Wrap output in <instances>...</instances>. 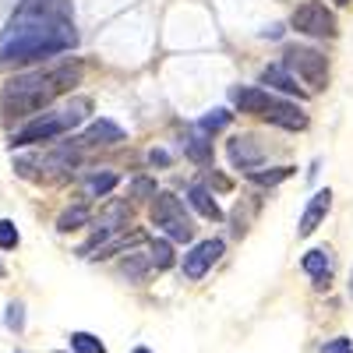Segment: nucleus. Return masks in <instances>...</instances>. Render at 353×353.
<instances>
[{"label":"nucleus","mask_w":353,"mask_h":353,"mask_svg":"<svg viewBox=\"0 0 353 353\" xmlns=\"http://www.w3.org/2000/svg\"><path fill=\"white\" fill-rule=\"evenodd\" d=\"M261 117L276 128H286V131H304L307 128V113L301 106H293V103H283V99H269V106H265Z\"/></svg>","instance_id":"0eeeda50"},{"label":"nucleus","mask_w":353,"mask_h":353,"mask_svg":"<svg viewBox=\"0 0 353 353\" xmlns=\"http://www.w3.org/2000/svg\"><path fill=\"white\" fill-rule=\"evenodd\" d=\"M81 81V64L78 61H64L57 68L46 71H28V74H14L4 92H0V110L8 117H36L46 106H53V99L61 92H71V88Z\"/></svg>","instance_id":"f257e3e1"},{"label":"nucleus","mask_w":353,"mask_h":353,"mask_svg":"<svg viewBox=\"0 0 353 353\" xmlns=\"http://www.w3.org/2000/svg\"><path fill=\"white\" fill-rule=\"evenodd\" d=\"M226 152H230V163L237 166V170H244V173L261 166V149H258V141H254L251 134H237V138H230Z\"/></svg>","instance_id":"9d476101"},{"label":"nucleus","mask_w":353,"mask_h":353,"mask_svg":"<svg viewBox=\"0 0 353 353\" xmlns=\"http://www.w3.org/2000/svg\"><path fill=\"white\" fill-rule=\"evenodd\" d=\"M92 113V99H85V96H74L68 106L61 110H43L36 113L28 124H21L14 134H11V149H25V145H39V141H53V138H61V134H71L78 124H85V117Z\"/></svg>","instance_id":"f03ea898"},{"label":"nucleus","mask_w":353,"mask_h":353,"mask_svg":"<svg viewBox=\"0 0 353 353\" xmlns=\"http://www.w3.org/2000/svg\"><path fill=\"white\" fill-rule=\"evenodd\" d=\"M18 241H21L18 226H14L11 219H0V251H14V248H18Z\"/></svg>","instance_id":"b1692460"},{"label":"nucleus","mask_w":353,"mask_h":353,"mask_svg":"<svg viewBox=\"0 0 353 353\" xmlns=\"http://www.w3.org/2000/svg\"><path fill=\"white\" fill-rule=\"evenodd\" d=\"M230 117H233V113H226V110H212V113H205L201 121H198V131L216 134V131H223V128L230 124Z\"/></svg>","instance_id":"5701e85b"},{"label":"nucleus","mask_w":353,"mask_h":353,"mask_svg":"<svg viewBox=\"0 0 353 353\" xmlns=\"http://www.w3.org/2000/svg\"><path fill=\"white\" fill-rule=\"evenodd\" d=\"M321 353H353V339L350 336H336L329 343H321Z\"/></svg>","instance_id":"393cba45"},{"label":"nucleus","mask_w":353,"mask_h":353,"mask_svg":"<svg viewBox=\"0 0 353 353\" xmlns=\"http://www.w3.org/2000/svg\"><path fill=\"white\" fill-rule=\"evenodd\" d=\"M0 279H4V265H0Z\"/></svg>","instance_id":"2f4dec72"},{"label":"nucleus","mask_w":353,"mask_h":353,"mask_svg":"<svg viewBox=\"0 0 353 353\" xmlns=\"http://www.w3.org/2000/svg\"><path fill=\"white\" fill-rule=\"evenodd\" d=\"M4 325H8V332H14V336L25 332V304H21V301H11V304L4 307Z\"/></svg>","instance_id":"4be33fe9"},{"label":"nucleus","mask_w":353,"mask_h":353,"mask_svg":"<svg viewBox=\"0 0 353 353\" xmlns=\"http://www.w3.org/2000/svg\"><path fill=\"white\" fill-rule=\"evenodd\" d=\"M131 198H138V201L156 198V184H152V181H145V176H138V181L131 184Z\"/></svg>","instance_id":"a878e982"},{"label":"nucleus","mask_w":353,"mask_h":353,"mask_svg":"<svg viewBox=\"0 0 353 353\" xmlns=\"http://www.w3.org/2000/svg\"><path fill=\"white\" fill-rule=\"evenodd\" d=\"M188 201H191V209L205 219H212V223H223V209H219V201L209 188H201V184H191L188 188Z\"/></svg>","instance_id":"4468645a"},{"label":"nucleus","mask_w":353,"mask_h":353,"mask_svg":"<svg viewBox=\"0 0 353 353\" xmlns=\"http://www.w3.org/2000/svg\"><path fill=\"white\" fill-rule=\"evenodd\" d=\"M131 353H152V350H149V346H134Z\"/></svg>","instance_id":"c85d7f7f"},{"label":"nucleus","mask_w":353,"mask_h":353,"mask_svg":"<svg viewBox=\"0 0 353 353\" xmlns=\"http://www.w3.org/2000/svg\"><path fill=\"white\" fill-rule=\"evenodd\" d=\"M261 36H265V39H279V36H283V25H272V28H265Z\"/></svg>","instance_id":"cd10ccee"},{"label":"nucleus","mask_w":353,"mask_h":353,"mask_svg":"<svg viewBox=\"0 0 353 353\" xmlns=\"http://www.w3.org/2000/svg\"><path fill=\"white\" fill-rule=\"evenodd\" d=\"M293 170H297V166H272V170H248V176H251V181L258 184V188H276V184H283L286 181V176H293Z\"/></svg>","instance_id":"f3484780"},{"label":"nucleus","mask_w":353,"mask_h":353,"mask_svg":"<svg viewBox=\"0 0 353 353\" xmlns=\"http://www.w3.org/2000/svg\"><path fill=\"white\" fill-rule=\"evenodd\" d=\"M61 353H64V350H61Z\"/></svg>","instance_id":"473e14b6"},{"label":"nucleus","mask_w":353,"mask_h":353,"mask_svg":"<svg viewBox=\"0 0 353 353\" xmlns=\"http://www.w3.org/2000/svg\"><path fill=\"white\" fill-rule=\"evenodd\" d=\"M149 166H170V152L166 149H152L149 152Z\"/></svg>","instance_id":"bb28decb"},{"label":"nucleus","mask_w":353,"mask_h":353,"mask_svg":"<svg viewBox=\"0 0 353 353\" xmlns=\"http://www.w3.org/2000/svg\"><path fill=\"white\" fill-rule=\"evenodd\" d=\"M181 149H184V156H188L191 163H198V166H212V141H209V134H205V131H191V134H184Z\"/></svg>","instance_id":"2eb2a0df"},{"label":"nucleus","mask_w":353,"mask_h":353,"mask_svg":"<svg viewBox=\"0 0 353 353\" xmlns=\"http://www.w3.org/2000/svg\"><path fill=\"white\" fill-rule=\"evenodd\" d=\"M152 226L163 230V237H170L176 244H188L194 237V223L184 209V201L173 191H156V198H152Z\"/></svg>","instance_id":"7ed1b4c3"},{"label":"nucleus","mask_w":353,"mask_h":353,"mask_svg":"<svg viewBox=\"0 0 353 353\" xmlns=\"http://www.w3.org/2000/svg\"><path fill=\"white\" fill-rule=\"evenodd\" d=\"M329 209H332V191L329 188L325 191H314L311 201H307V209H304V216H301V223H297L301 237H311V233L321 226V219L329 216Z\"/></svg>","instance_id":"1a4fd4ad"},{"label":"nucleus","mask_w":353,"mask_h":353,"mask_svg":"<svg viewBox=\"0 0 353 353\" xmlns=\"http://www.w3.org/2000/svg\"><path fill=\"white\" fill-rule=\"evenodd\" d=\"M332 4H336V8H346V4H353V0H332Z\"/></svg>","instance_id":"c756f323"},{"label":"nucleus","mask_w":353,"mask_h":353,"mask_svg":"<svg viewBox=\"0 0 353 353\" xmlns=\"http://www.w3.org/2000/svg\"><path fill=\"white\" fill-rule=\"evenodd\" d=\"M149 269H156L149 254H134V251H124V261H121V272L128 276V283H141L149 276Z\"/></svg>","instance_id":"dca6fc26"},{"label":"nucleus","mask_w":353,"mask_h":353,"mask_svg":"<svg viewBox=\"0 0 353 353\" xmlns=\"http://www.w3.org/2000/svg\"><path fill=\"white\" fill-rule=\"evenodd\" d=\"M68 346H71L74 353H106L103 339L92 336V332H71V336H68Z\"/></svg>","instance_id":"6ab92c4d"},{"label":"nucleus","mask_w":353,"mask_h":353,"mask_svg":"<svg viewBox=\"0 0 353 353\" xmlns=\"http://www.w3.org/2000/svg\"><path fill=\"white\" fill-rule=\"evenodd\" d=\"M88 219H92L88 205H71V209H64V212H61V219H57V230H61V233H71V230L85 226Z\"/></svg>","instance_id":"a211bd4d"},{"label":"nucleus","mask_w":353,"mask_h":353,"mask_svg":"<svg viewBox=\"0 0 353 353\" xmlns=\"http://www.w3.org/2000/svg\"><path fill=\"white\" fill-rule=\"evenodd\" d=\"M283 64L307 85V92H321V88L329 85V61H325V53H318L311 46H286L283 50Z\"/></svg>","instance_id":"20e7f679"},{"label":"nucleus","mask_w":353,"mask_h":353,"mask_svg":"<svg viewBox=\"0 0 353 353\" xmlns=\"http://www.w3.org/2000/svg\"><path fill=\"white\" fill-rule=\"evenodd\" d=\"M290 25L297 28L301 36H311V39H336L339 36V25H336V14L321 4V0H307L297 11L290 14Z\"/></svg>","instance_id":"39448f33"},{"label":"nucleus","mask_w":353,"mask_h":353,"mask_svg":"<svg viewBox=\"0 0 353 353\" xmlns=\"http://www.w3.org/2000/svg\"><path fill=\"white\" fill-rule=\"evenodd\" d=\"M223 241L219 237H212V241H201V244H194L188 254H184V261H181V272H184V279H205V272L212 269V265L223 258Z\"/></svg>","instance_id":"423d86ee"},{"label":"nucleus","mask_w":353,"mask_h":353,"mask_svg":"<svg viewBox=\"0 0 353 353\" xmlns=\"http://www.w3.org/2000/svg\"><path fill=\"white\" fill-rule=\"evenodd\" d=\"M301 269L314 279L318 290H321V286H329V279H332V251H329V248H314V251H307V254L301 258Z\"/></svg>","instance_id":"f8f14e48"},{"label":"nucleus","mask_w":353,"mask_h":353,"mask_svg":"<svg viewBox=\"0 0 353 353\" xmlns=\"http://www.w3.org/2000/svg\"><path fill=\"white\" fill-rule=\"evenodd\" d=\"M117 188V173H92L85 181V194L88 198H96V194H110Z\"/></svg>","instance_id":"412c9836"},{"label":"nucleus","mask_w":353,"mask_h":353,"mask_svg":"<svg viewBox=\"0 0 353 353\" xmlns=\"http://www.w3.org/2000/svg\"><path fill=\"white\" fill-rule=\"evenodd\" d=\"M230 99H233V106H237L241 113H254V117H261L272 96L265 92V88H254V85H237V88H230Z\"/></svg>","instance_id":"ddd939ff"},{"label":"nucleus","mask_w":353,"mask_h":353,"mask_svg":"<svg viewBox=\"0 0 353 353\" xmlns=\"http://www.w3.org/2000/svg\"><path fill=\"white\" fill-rule=\"evenodd\" d=\"M149 258H152L156 269H170V265H173V241L170 237H156L149 244Z\"/></svg>","instance_id":"aec40b11"},{"label":"nucleus","mask_w":353,"mask_h":353,"mask_svg":"<svg viewBox=\"0 0 353 353\" xmlns=\"http://www.w3.org/2000/svg\"><path fill=\"white\" fill-rule=\"evenodd\" d=\"M350 297H353V272H350Z\"/></svg>","instance_id":"7c9ffc66"},{"label":"nucleus","mask_w":353,"mask_h":353,"mask_svg":"<svg viewBox=\"0 0 353 353\" xmlns=\"http://www.w3.org/2000/svg\"><path fill=\"white\" fill-rule=\"evenodd\" d=\"M124 141V128L113 121H92L71 145H81V149H96V145H117Z\"/></svg>","instance_id":"6e6552de"},{"label":"nucleus","mask_w":353,"mask_h":353,"mask_svg":"<svg viewBox=\"0 0 353 353\" xmlns=\"http://www.w3.org/2000/svg\"><path fill=\"white\" fill-rule=\"evenodd\" d=\"M258 81H261V85H269V88H279V92H286V96H297V99L307 96V88L297 85V74H293L286 64H269V68L258 74Z\"/></svg>","instance_id":"9b49d317"}]
</instances>
